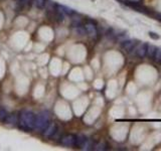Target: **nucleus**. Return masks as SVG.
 <instances>
[{
    "label": "nucleus",
    "instance_id": "obj_15",
    "mask_svg": "<svg viewBox=\"0 0 161 151\" xmlns=\"http://www.w3.org/2000/svg\"><path fill=\"white\" fill-rule=\"evenodd\" d=\"M74 32L78 35H85L86 32V29H85V26L83 27L82 25H78V26H74Z\"/></svg>",
    "mask_w": 161,
    "mask_h": 151
},
{
    "label": "nucleus",
    "instance_id": "obj_21",
    "mask_svg": "<svg viewBox=\"0 0 161 151\" xmlns=\"http://www.w3.org/2000/svg\"><path fill=\"white\" fill-rule=\"evenodd\" d=\"M27 1H31V0H27Z\"/></svg>",
    "mask_w": 161,
    "mask_h": 151
},
{
    "label": "nucleus",
    "instance_id": "obj_17",
    "mask_svg": "<svg viewBox=\"0 0 161 151\" xmlns=\"http://www.w3.org/2000/svg\"><path fill=\"white\" fill-rule=\"evenodd\" d=\"M156 49H156L154 45H147L146 55L149 56V58H154V55H155Z\"/></svg>",
    "mask_w": 161,
    "mask_h": 151
},
{
    "label": "nucleus",
    "instance_id": "obj_2",
    "mask_svg": "<svg viewBox=\"0 0 161 151\" xmlns=\"http://www.w3.org/2000/svg\"><path fill=\"white\" fill-rule=\"evenodd\" d=\"M49 124V112L43 111L40 112L39 115L35 116V123H34V128L39 131H43Z\"/></svg>",
    "mask_w": 161,
    "mask_h": 151
},
{
    "label": "nucleus",
    "instance_id": "obj_16",
    "mask_svg": "<svg viewBox=\"0 0 161 151\" xmlns=\"http://www.w3.org/2000/svg\"><path fill=\"white\" fill-rule=\"evenodd\" d=\"M107 149V144L105 142H99L97 144H94V148L93 150L96 151H104Z\"/></svg>",
    "mask_w": 161,
    "mask_h": 151
},
{
    "label": "nucleus",
    "instance_id": "obj_20",
    "mask_svg": "<svg viewBox=\"0 0 161 151\" xmlns=\"http://www.w3.org/2000/svg\"><path fill=\"white\" fill-rule=\"evenodd\" d=\"M149 36L152 37V39H159V35H157V34L154 33V32H149Z\"/></svg>",
    "mask_w": 161,
    "mask_h": 151
},
{
    "label": "nucleus",
    "instance_id": "obj_3",
    "mask_svg": "<svg viewBox=\"0 0 161 151\" xmlns=\"http://www.w3.org/2000/svg\"><path fill=\"white\" fill-rule=\"evenodd\" d=\"M56 132H58V127H56L55 123L50 122V123L47 125V127L43 130V135H45V137H53Z\"/></svg>",
    "mask_w": 161,
    "mask_h": 151
},
{
    "label": "nucleus",
    "instance_id": "obj_1",
    "mask_svg": "<svg viewBox=\"0 0 161 151\" xmlns=\"http://www.w3.org/2000/svg\"><path fill=\"white\" fill-rule=\"evenodd\" d=\"M35 123V115L30 111H22L18 117V124L23 130H32Z\"/></svg>",
    "mask_w": 161,
    "mask_h": 151
},
{
    "label": "nucleus",
    "instance_id": "obj_18",
    "mask_svg": "<svg viewBox=\"0 0 161 151\" xmlns=\"http://www.w3.org/2000/svg\"><path fill=\"white\" fill-rule=\"evenodd\" d=\"M7 115V111L4 108H0V121H5Z\"/></svg>",
    "mask_w": 161,
    "mask_h": 151
},
{
    "label": "nucleus",
    "instance_id": "obj_12",
    "mask_svg": "<svg viewBox=\"0 0 161 151\" xmlns=\"http://www.w3.org/2000/svg\"><path fill=\"white\" fill-rule=\"evenodd\" d=\"M86 140H87V137L86 136H84V135H82V134L78 135V136H75V146H79V147H82Z\"/></svg>",
    "mask_w": 161,
    "mask_h": 151
},
{
    "label": "nucleus",
    "instance_id": "obj_5",
    "mask_svg": "<svg viewBox=\"0 0 161 151\" xmlns=\"http://www.w3.org/2000/svg\"><path fill=\"white\" fill-rule=\"evenodd\" d=\"M147 52V45L146 43H139L134 48V52L135 55H138L139 58H143L146 55Z\"/></svg>",
    "mask_w": 161,
    "mask_h": 151
},
{
    "label": "nucleus",
    "instance_id": "obj_19",
    "mask_svg": "<svg viewBox=\"0 0 161 151\" xmlns=\"http://www.w3.org/2000/svg\"><path fill=\"white\" fill-rule=\"evenodd\" d=\"M154 59H155V62H161V49H157L156 52H155V55H154Z\"/></svg>",
    "mask_w": 161,
    "mask_h": 151
},
{
    "label": "nucleus",
    "instance_id": "obj_11",
    "mask_svg": "<svg viewBox=\"0 0 161 151\" xmlns=\"http://www.w3.org/2000/svg\"><path fill=\"white\" fill-rule=\"evenodd\" d=\"M72 16V23L74 26H78V25H81L82 24V17L80 16V15H78L77 13H75L71 15Z\"/></svg>",
    "mask_w": 161,
    "mask_h": 151
},
{
    "label": "nucleus",
    "instance_id": "obj_7",
    "mask_svg": "<svg viewBox=\"0 0 161 151\" xmlns=\"http://www.w3.org/2000/svg\"><path fill=\"white\" fill-rule=\"evenodd\" d=\"M135 45V40H131V39H126L124 42H122V49L125 50V52H130L131 49H134Z\"/></svg>",
    "mask_w": 161,
    "mask_h": 151
},
{
    "label": "nucleus",
    "instance_id": "obj_8",
    "mask_svg": "<svg viewBox=\"0 0 161 151\" xmlns=\"http://www.w3.org/2000/svg\"><path fill=\"white\" fill-rule=\"evenodd\" d=\"M56 10L62 12V13L65 15H69V16L75 13V11L72 10V9L67 7V6H64V5H56Z\"/></svg>",
    "mask_w": 161,
    "mask_h": 151
},
{
    "label": "nucleus",
    "instance_id": "obj_4",
    "mask_svg": "<svg viewBox=\"0 0 161 151\" xmlns=\"http://www.w3.org/2000/svg\"><path fill=\"white\" fill-rule=\"evenodd\" d=\"M85 29H86V32L87 34L89 35L91 39H97L98 36V30L96 26H95V24L92 22H88L85 25Z\"/></svg>",
    "mask_w": 161,
    "mask_h": 151
},
{
    "label": "nucleus",
    "instance_id": "obj_14",
    "mask_svg": "<svg viewBox=\"0 0 161 151\" xmlns=\"http://www.w3.org/2000/svg\"><path fill=\"white\" fill-rule=\"evenodd\" d=\"M81 148L83 149V150H93L94 143L90 139H88V138H87V140L85 141V143L83 144V146H82Z\"/></svg>",
    "mask_w": 161,
    "mask_h": 151
},
{
    "label": "nucleus",
    "instance_id": "obj_10",
    "mask_svg": "<svg viewBox=\"0 0 161 151\" xmlns=\"http://www.w3.org/2000/svg\"><path fill=\"white\" fill-rule=\"evenodd\" d=\"M45 8H46L47 12H52L56 10V4L52 0H45Z\"/></svg>",
    "mask_w": 161,
    "mask_h": 151
},
{
    "label": "nucleus",
    "instance_id": "obj_6",
    "mask_svg": "<svg viewBox=\"0 0 161 151\" xmlns=\"http://www.w3.org/2000/svg\"><path fill=\"white\" fill-rule=\"evenodd\" d=\"M61 143L62 144V145H65V146H72V145H75V135H72V134L65 135V136L62 137Z\"/></svg>",
    "mask_w": 161,
    "mask_h": 151
},
{
    "label": "nucleus",
    "instance_id": "obj_9",
    "mask_svg": "<svg viewBox=\"0 0 161 151\" xmlns=\"http://www.w3.org/2000/svg\"><path fill=\"white\" fill-rule=\"evenodd\" d=\"M5 123L8 125H14L18 122V117L16 114H11V115H7V117L5 119Z\"/></svg>",
    "mask_w": 161,
    "mask_h": 151
},
{
    "label": "nucleus",
    "instance_id": "obj_13",
    "mask_svg": "<svg viewBox=\"0 0 161 151\" xmlns=\"http://www.w3.org/2000/svg\"><path fill=\"white\" fill-rule=\"evenodd\" d=\"M31 2H32V5L34 6V7H36L39 9L45 8V0H31Z\"/></svg>",
    "mask_w": 161,
    "mask_h": 151
}]
</instances>
